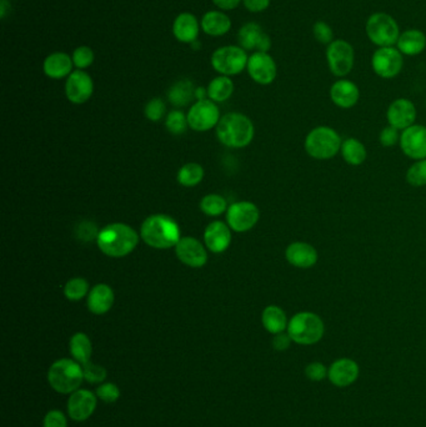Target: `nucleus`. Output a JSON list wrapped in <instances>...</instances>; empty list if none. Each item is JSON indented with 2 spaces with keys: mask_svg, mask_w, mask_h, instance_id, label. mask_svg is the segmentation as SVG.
<instances>
[{
  "mask_svg": "<svg viewBox=\"0 0 426 427\" xmlns=\"http://www.w3.org/2000/svg\"><path fill=\"white\" fill-rule=\"evenodd\" d=\"M260 219V210L252 201H238L230 205L227 211V224L235 233L252 230Z\"/></svg>",
  "mask_w": 426,
  "mask_h": 427,
  "instance_id": "nucleus-11",
  "label": "nucleus"
},
{
  "mask_svg": "<svg viewBox=\"0 0 426 427\" xmlns=\"http://www.w3.org/2000/svg\"><path fill=\"white\" fill-rule=\"evenodd\" d=\"M389 125L397 130H405L414 125L416 121V108L414 102L405 98H399L391 102L386 111Z\"/></svg>",
  "mask_w": 426,
  "mask_h": 427,
  "instance_id": "nucleus-18",
  "label": "nucleus"
},
{
  "mask_svg": "<svg viewBox=\"0 0 426 427\" xmlns=\"http://www.w3.org/2000/svg\"><path fill=\"white\" fill-rule=\"evenodd\" d=\"M396 48L402 55L415 56L419 55L426 49V36L420 29H408L399 36Z\"/></svg>",
  "mask_w": 426,
  "mask_h": 427,
  "instance_id": "nucleus-27",
  "label": "nucleus"
},
{
  "mask_svg": "<svg viewBox=\"0 0 426 427\" xmlns=\"http://www.w3.org/2000/svg\"><path fill=\"white\" fill-rule=\"evenodd\" d=\"M96 396L100 398L102 403H113L118 401V398L121 397V390L115 384L107 382L96 389Z\"/></svg>",
  "mask_w": 426,
  "mask_h": 427,
  "instance_id": "nucleus-43",
  "label": "nucleus"
},
{
  "mask_svg": "<svg viewBox=\"0 0 426 427\" xmlns=\"http://www.w3.org/2000/svg\"><path fill=\"white\" fill-rule=\"evenodd\" d=\"M165 127L168 129L169 132L174 134V135H181L184 134L186 127H189L188 124V118L186 115L181 111V110H173L167 115L165 119Z\"/></svg>",
  "mask_w": 426,
  "mask_h": 427,
  "instance_id": "nucleus-37",
  "label": "nucleus"
},
{
  "mask_svg": "<svg viewBox=\"0 0 426 427\" xmlns=\"http://www.w3.org/2000/svg\"><path fill=\"white\" fill-rule=\"evenodd\" d=\"M325 58L331 74L337 78H345L354 68L355 50L347 40L335 39L328 45Z\"/></svg>",
  "mask_w": 426,
  "mask_h": 427,
  "instance_id": "nucleus-9",
  "label": "nucleus"
},
{
  "mask_svg": "<svg viewBox=\"0 0 426 427\" xmlns=\"http://www.w3.org/2000/svg\"><path fill=\"white\" fill-rule=\"evenodd\" d=\"M114 290L107 284H96L88 294L86 305L91 313L104 315L114 305Z\"/></svg>",
  "mask_w": 426,
  "mask_h": 427,
  "instance_id": "nucleus-23",
  "label": "nucleus"
},
{
  "mask_svg": "<svg viewBox=\"0 0 426 427\" xmlns=\"http://www.w3.org/2000/svg\"><path fill=\"white\" fill-rule=\"evenodd\" d=\"M140 239L148 247L167 250L176 247L181 240V228L173 217L164 214H154L146 217L142 224Z\"/></svg>",
  "mask_w": 426,
  "mask_h": 427,
  "instance_id": "nucleus-2",
  "label": "nucleus"
},
{
  "mask_svg": "<svg viewBox=\"0 0 426 427\" xmlns=\"http://www.w3.org/2000/svg\"><path fill=\"white\" fill-rule=\"evenodd\" d=\"M241 1L243 0H213V3L222 10H233L239 6Z\"/></svg>",
  "mask_w": 426,
  "mask_h": 427,
  "instance_id": "nucleus-49",
  "label": "nucleus"
},
{
  "mask_svg": "<svg viewBox=\"0 0 426 427\" xmlns=\"http://www.w3.org/2000/svg\"><path fill=\"white\" fill-rule=\"evenodd\" d=\"M249 56L246 50L238 45H225L216 49L211 55V66L216 72L225 77H233L244 72Z\"/></svg>",
  "mask_w": 426,
  "mask_h": 427,
  "instance_id": "nucleus-8",
  "label": "nucleus"
},
{
  "mask_svg": "<svg viewBox=\"0 0 426 427\" xmlns=\"http://www.w3.org/2000/svg\"><path fill=\"white\" fill-rule=\"evenodd\" d=\"M402 66H404V55L395 47L379 48L372 54V70L379 78H395L402 72Z\"/></svg>",
  "mask_w": 426,
  "mask_h": 427,
  "instance_id": "nucleus-12",
  "label": "nucleus"
},
{
  "mask_svg": "<svg viewBox=\"0 0 426 427\" xmlns=\"http://www.w3.org/2000/svg\"><path fill=\"white\" fill-rule=\"evenodd\" d=\"M91 291L89 283L83 277H73L64 286V296L69 301H79L88 296Z\"/></svg>",
  "mask_w": 426,
  "mask_h": 427,
  "instance_id": "nucleus-36",
  "label": "nucleus"
},
{
  "mask_svg": "<svg viewBox=\"0 0 426 427\" xmlns=\"http://www.w3.org/2000/svg\"><path fill=\"white\" fill-rule=\"evenodd\" d=\"M189 127L195 132H208L216 127L220 121V110L211 99L199 100L192 104L188 114Z\"/></svg>",
  "mask_w": 426,
  "mask_h": 427,
  "instance_id": "nucleus-10",
  "label": "nucleus"
},
{
  "mask_svg": "<svg viewBox=\"0 0 426 427\" xmlns=\"http://www.w3.org/2000/svg\"><path fill=\"white\" fill-rule=\"evenodd\" d=\"M285 259L298 269H310L318 263L319 254L312 244L305 241H294L285 250Z\"/></svg>",
  "mask_w": 426,
  "mask_h": 427,
  "instance_id": "nucleus-20",
  "label": "nucleus"
},
{
  "mask_svg": "<svg viewBox=\"0 0 426 427\" xmlns=\"http://www.w3.org/2000/svg\"><path fill=\"white\" fill-rule=\"evenodd\" d=\"M231 229L228 224L213 222L204 231V244L213 254H222L228 250L231 244Z\"/></svg>",
  "mask_w": 426,
  "mask_h": 427,
  "instance_id": "nucleus-21",
  "label": "nucleus"
},
{
  "mask_svg": "<svg viewBox=\"0 0 426 427\" xmlns=\"http://www.w3.org/2000/svg\"><path fill=\"white\" fill-rule=\"evenodd\" d=\"M206 89H208V97L211 102H224L233 95L234 83L230 77L219 75L211 80Z\"/></svg>",
  "mask_w": 426,
  "mask_h": 427,
  "instance_id": "nucleus-33",
  "label": "nucleus"
},
{
  "mask_svg": "<svg viewBox=\"0 0 426 427\" xmlns=\"http://www.w3.org/2000/svg\"><path fill=\"white\" fill-rule=\"evenodd\" d=\"M69 350L73 359L79 364L84 365L86 362H91L93 345L91 339L84 332H77L73 335L69 343Z\"/></svg>",
  "mask_w": 426,
  "mask_h": 427,
  "instance_id": "nucleus-32",
  "label": "nucleus"
},
{
  "mask_svg": "<svg viewBox=\"0 0 426 427\" xmlns=\"http://www.w3.org/2000/svg\"><path fill=\"white\" fill-rule=\"evenodd\" d=\"M94 93V81L91 75L84 70L77 69L66 78V99L73 104H84L91 99Z\"/></svg>",
  "mask_w": 426,
  "mask_h": 427,
  "instance_id": "nucleus-14",
  "label": "nucleus"
},
{
  "mask_svg": "<svg viewBox=\"0 0 426 427\" xmlns=\"http://www.w3.org/2000/svg\"><path fill=\"white\" fill-rule=\"evenodd\" d=\"M200 23L192 13H181L173 23V34L178 42L192 44L198 40Z\"/></svg>",
  "mask_w": 426,
  "mask_h": 427,
  "instance_id": "nucleus-24",
  "label": "nucleus"
},
{
  "mask_svg": "<svg viewBox=\"0 0 426 427\" xmlns=\"http://www.w3.org/2000/svg\"><path fill=\"white\" fill-rule=\"evenodd\" d=\"M84 380L83 366L75 360L61 359L55 362L48 371V382L59 394H73L79 390Z\"/></svg>",
  "mask_w": 426,
  "mask_h": 427,
  "instance_id": "nucleus-5",
  "label": "nucleus"
},
{
  "mask_svg": "<svg viewBox=\"0 0 426 427\" xmlns=\"http://www.w3.org/2000/svg\"><path fill=\"white\" fill-rule=\"evenodd\" d=\"M291 337L289 336V334H276L274 340H273V346L274 349L277 351H284V350L289 349L290 343H291Z\"/></svg>",
  "mask_w": 426,
  "mask_h": 427,
  "instance_id": "nucleus-48",
  "label": "nucleus"
},
{
  "mask_svg": "<svg viewBox=\"0 0 426 427\" xmlns=\"http://www.w3.org/2000/svg\"><path fill=\"white\" fill-rule=\"evenodd\" d=\"M243 3L250 13L265 12L271 6V0H243Z\"/></svg>",
  "mask_w": 426,
  "mask_h": 427,
  "instance_id": "nucleus-47",
  "label": "nucleus"
},
{
  "mask_svg": "<svg viewBox=\"0 0 426 427\" xmlns=\"http://www.w3.org/2000/svg\"><path fill=\"white\" fill-rule=\"evenodd\" d=\"M246 70L250 78L260 85H269L277 75V66L274 58L269 53L255 52L249 56Z\"/></svg>",
  "mask_w": 426,
  "mask_h": 427,
  "instance_id": "nucleus-13",
  "label": "nucleus"
},
{
  "mask_svg": "<svg viewBox=\"0 0 426 427\" xmlns=\"http://www.w3.org/2000/svg\"><path fill=\"white\" fill-rule=\"evenodd\" d=\"M328 376L331 384L337 387L351 385L359 376V366L354 360L340 359L331 365Z\"/></svg>",
  "mask_w": 426,
  "mask_h": 427,
  "instance_id": "nucleus-25",
  "label": "nucleus"
},
{
  "mask_svg": "<svg viewBox=\"0 0 426 427\" xmlns=\"http://www.w3.org/2000/svg\"><path fill=\"white\" fill-rule=\"evenodd\" d=\"M200 210L203 211L206 217H220L225 211H228V203L222 195L209 194L201 199Z\"/></svg>",
  "mask_w": 426,
  "mask_h": 427,
  "instance_id": "nucleus-35",
  "label": "nucleus"
},
{
  "mask_svg": "<svg viewBox=\"0 0 426 427\" xmlns=\"http://www.w3.org/2000/svg\"><path fill=\"white\" fill-rule=\"evenodd\" d=\"M204 179V169L198 163H188L183 165L178 175L176 180L181 187H194L199 185Z\"/></svg>",
  "mask_w": 426,
  "mask_h": 427,
  "instance_id": "nucleus-34",
  "label": "nucleus"
},
{
  "mask_svg": "<svg viewBox=\"0 0 426 427\" xmlns=\"http://www.w3.org/2000/svg\"><path fill=\"white\" fill-rule=\"evenodd\" d=\"M195 86L192 80L181 79L170 86L168 91L169 102L174 107H186L195 99Z\"/></svg>",
  "mask_w": 426,
  "mask_h": 427,
  "instance_id": "nucleus-30",
  "label": "nucleus"
},
{
  "mask_svg": "<svg viewBox=\"0 0 426 427\" xmlns=\"http://www.w3.org/2000/svg\"><path fill=\"white\" fill-rule=\"evenodd\" d=\"M312 34L320 44H324V45H329L335 40L333 28L323 20H318L315 24L312 25Z\"/></svg>",
  "mask_w": 426,
  "mask_h": 427,
  "instance_id": "nucleus-41",
  "label": "nucleus"
},
{
  "mask_svg": "<svg viewBox=\"0 0 426 427\" xmlns=\"http://www.w3.org/2000/svg\"><path fill=\"white\" fill-rule=\"evenodd\" d=\"M144 114L148 121H162L164 115L167 114V105L160 98H154L145 105Z\"/></svg>",
  "mask_w": 426,
  "mask_h": 427,
  "instance_id": "nucleus-40",
  "label": "nucleus"
},
{
  "mask_svg": "<svg viewBox=\"0 0 426 427\" xmlns=\"http://www.w3.org/2000/svg\"><path fill=\"white\" fill-rule=\"evenodd\" d=\"M340 153H342V159L351 166H359L361 164L365 163L366 157H367L365 145L363 144L360 140L355 138L344 140Z\"/></svg>",
  "mask_w": 426,
  "mask_h": 427,
  "instance_id": "nucleus-31",
  "label": "nucleus"
},
{
  "mask_svg": "<svg viewBox=\"0 0 426 427\" xmlns=\"http://www.w3.org/2000/svg\"><path fill=\"white\" fill-rule=\"evenodd\" d=\"M6 6H8V0H1V18H6Z\"/></svg>",
  "mask_w": 426,
  "mask_h": 427,
  "instance_id": "nucleus-51",
  "label": "nucleus"
},
{
  "mask_svg": "<svg viewBox=\"0 0 426 427\" xmlns=\"http://www.w3.org/2000/svg\"><path fill=\"white\" fill-rule=\"evenodd\" d=\"M402 153L414 160L426 159V127L414 124L400 134Z\"/></svg>",
  "mask_w": 426,
  "mask_h": 427,
  "instance_id": "nucleus-16",
  "label": "nucleus"
},
{
  "mask_svg": "<svg viewBox=\"0 0 426 427\" xmlns=\"http://www.w3.org/2000/svg\"><path fill=\"white\" fill-rule=\"evenodd\" d=\"M261 323L265 330L271 332L273 335L282 334L288 329L289 321L287 313L282 307L276 305H269L264 309L261 313Z\"/></svg>",
  "mask_w": 426,
  "mask_h": 427,
  "instance_id": "nucleus-29",
  "label": "nucleus"
},
{
  "mask_svg": "<svg viewBox=\"0 0 426 427\" xmlns=\"http://www.w3.org/2000/svg\"><path fill=\"white\" fill-rule=\"evenodd\" d=\"M195 99H197V102L199 100H206V99H209L208 97V89H205L203 86H199L195 89Z\"/></svg>",
  "mask_w": 426,
  "mask_h": 427,
  "instance_id": "nucleus-50",
  "label": "nucleus"
},
{
  "mask_svg": "<svg viewBox=\"0 0 426 427\" xmlns=\"http://www.w3.org/2000/svg\"><path fill=\"white\" fill-rule=\"evenodd\" d=\"M369 40L378 48L394 47L400 36V28L395 19L386 13H374L365 23Z\"/></svg>",
  "mask_w": 426,
  "mask_h": 427,
  "instance_id": "nucleus-7",
  "label": "nucleus"
},
{
  "mask_svg": "<svg viewBox=\"0 0 426 427\" xmlns=\"http://www.w3.org/2000/svg\"><path fill=\"white\" fill-rule=\"evenodd\" d=\"M174 249L176 258L189 267L199 269L208 263L206 247L195 238H181Z\"/></svg>",
  "mask_w": 426,
  "mask_h": 427,
  "instance_id": "nucleus-15",
  "label": "nucleus"
},
{
  "mask_svg": "<svg viewBox=\"0 0 426 427\" xmlns=\"http://www.w3.org/2000/svg\"><path fill=\"white\" fill-rule=\"evenodd\" d=\"M74 63L73 58L63 52H55L53 54L48 55L45 61L43 63V70L44 74L50 79L68 78L74 70Z\"/></svg>",
  "mask_w": 426,
  "mask_h": 427,
  "instance_id": "nucleus-26",
  "label": "nucleus"
},
{
  "mask_svg": "<svg viewBox=\"0 0 426 427\" xmlns=\"http://www.w3.org/2000/svg\"><path fill=\"white\" fill-rule=\"evenodd\" d=\"M255 135L252 121L241 113H229L216 125V137L222 145L231 149H243L250 144Z\"/></svg>",
  "mask_w": 426,
  "mask_h": 427,
  "instance_id": "nucleus-3",
  "label": "nucleus"
},
{
  "mask_svg": "<svg viewBox=\"0 0 426 427\" xmlns=\"http://www.w3.org/2000/svg\"><path fill=\"white\" fill-rule=\"evenodd\" d=\"M72 58L74 66L77 69L83 70V69L89 68L94 63L96 55H94V52H93V49L91 47L82 45V47H78V48L73 52Z\"/></svg>",
  "mask_w": 426,
  "mask_h": 427,
  "instance_id": "nucleus-39",
  "label": "nucleus"
},
{
  "mask_svg": "<svg viewBox=\"0 0 426 427\" xmlns=\"http://www.w3.org/2000/svg\"><path fill=\"white\" fill-rule=\"evenodd\" d=\"M98 396L89 390H77L68 400V412L74 421H85L96 409Z\"/></svg>",
  "mask_w": 426,
  "mask_h": 427,
  "instance_id": "nucleus-19",
  "label": "nucleus"
},
{
  "mask_svg": "<svg viewBox=\"0 0 426 427\" xmlns=\"http://www.w3.org/2000/svg\"><path fill=\"white\" fill-rule=\"evenodd\" d=\"M379 140H380V144L383 145L384 148H391L400 141V134L399 130L395 127H386L381 130L380 135H379Z\"/></svg>",
  "mask_w": 426,
  "mask_h": 427,
  "instance_id": "nucleus-44",
  "label": "nucleus"
},
{
  "mask_svg": "<svg viewBox=\"0 0 426 427\" xmlns=\"http://www.w3.org/2000/svg\"><path fill=\"white\" fill-rule=\"evenodd\" d=\"M406 181L411 187H425L426 185V159L416 160L406 171Z\"/></svg>",
  "mask_w": 426,
  "mask_h": 427,
  "instance_id": "nucleus-38",
  "label": "nucleus"
},
{
  "mask_svg": "<svg viewBox=\"0 0 426 427\" xmlns=\"http://www.w3.org/2000/svg\"><path fill=\"white\" fill-rule=\"evenodd\" d=\"M140 235L124 223L109 224L96 236L99 250L109 258L121 259L138 247Z\"/></svg>",
  "mask_w": 426,
  "mask_h": 427,
  "instance_id": "nucleus-1",
  "label": "nucleus"
},
{
  "mask_svg": "<svg viewBox=\"0 0 426 427\" xmlns=\"http://www.w3.org/2000/svg\"><path fill=\"white\" fill-rule=\"evenodd\" d=\"M339 132L329 127H317L309 132L304 141L306 154L317 160H329L342 149Z\"/></svg>",
  "mask_w": 426,
  "mask_h": 427,
  "instance_id": "nucleus-4",
  "label": "nucleus"
},
{
  "mask_svg": "<svg viewBox=\"0 0 426 427\" xmlns=\"http://www.w3.org/2000/svg\"><path fill=\"white\" fill-rule=\"evenodd\" d=\"M190 45H192V49H194V50H199V49L201 48V44L199 42V40H197V42H192Z\"/></svg>",
  "mask_w": 426,
  "mask_h": 427,
  "instance_id": "nucleus-52",
  "label": "nucleus"
},
{
  "mask_svg": "<svg viewBox=\"0 0 426 427\" xmlns=\"http://www.w3.org/2000/svg\"><path fill=\"white\" fill-rule=\"evenodd\" d=\"M326 368L320 362H312L305 368V375L307 379L312 381H321L326 376Z\"/></svg>",
  "mask_w": 426,
  "mask_h": 427,
  "instance_id": "nucleus-46",
  "label": "nucleus"
},
{
  "mask_svg": "<svg viewBox=\"0 0 426 427\" xmlns=\"http://www.w3.org/2000/svg\"><path fill=\"white\" fill-rule=\"evenodd\" d=\"M289 336L299 345H314L324 336L325 326L321 318L312 311L295 313L288 325Z\"/></svg>",
  "mask_w": 426,
  "mask_h": 427,
  "instance_id": "nucleus-6",
  "label": "nucleus"
},
{
  "mask_svg": "<svg viewBox=\"0 0 426 427\" xmlns=\"http://www.w3.org/2000/svg\"><path fill=\"white\" fill-rule=\"evenodd\" d=\"M330 99L337 108H354L360 99L359 86L348 79H339L331 85Z\"/></svg>",
  "mask_w": 426,
  "mask_h": 427,
  "instance_id": "nucleus-22",
  "label": "nucleus"
},
{
  "mask_svg": "<svg viewBox=\"0 0 426 427\" xmlns=\"http://www.w3.org/2000/svg\"><path fill=\"white\" fill-rule=\"evenodd\" d=\"M83 373H84V379L91 384H99L107 379V370L91 362L83 365Z\"/></svg>",
  "mask_w": 426,
  "mask_h": 427,
  "instance_id": "nucleus-42",
  "label": "nucleus"
},
{
  "mask_svg": "<svg viewBox=\"0 0 426 427\" xmlns=\"http://www.w3.org/2000/svg\"><path fill=\"white\" fill-rule=\"evenodd\" d=\"M200 26L201 31L208 36H225L231 28V20L225 13L220 10H211L203 15Z\"/></svg>",
  "mask_w": 426,
  "mask_h": 427,
  "instance_id": "nucleus-28",
  "label": "nucleus"
},
{
  "mask_svg": "<svg viewBox=\"0 0 426 427\" xmlns=\"http://www.w3.org/2000/svg\"><path fill=\"white\" fill-rule=\"evenodd\" d=\"M44 427H68L66 417L59 410H52L44 417Z\"/></svg>",
  "mask_w": 426,
  "mask_h": 427,
  "instance_id": "nucleus-45",
  "label": "nucleus"
},
{
  "mask_svg": "<svg viewBox=\"0 0 426 427\" xmlns=\"http://www.w3.org/2000/svg\"><path fill=\"white\" fill-rule=\"evenodd\" d=\"M239 47L244 50H257L268 53L271 48V36H268L258 23H246L238 31Z\"/></svg>",
  "mask_w": 426,
  "mask_h": 427,
  "instance_id": "nucleus-17",
  "label": "nucleus"
}]
</instances>
